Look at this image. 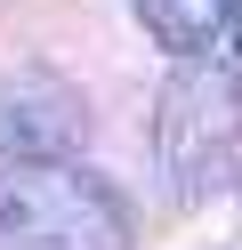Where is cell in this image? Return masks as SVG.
I'll use <instances>...</instances> for the list:
<instances>
[{
    "label": "cell",
    "mask_w": 242,
    "mask_h": 250,
    "mask_svg": "<svg viewBox=\"0 0 242 250\" xmlns=\"http://www.w3.org/2000/svg\"><path fill=\"white\" fill-rule=\"evenodd\" d=\"M154 169L177 210H202L242 186V73L226 57L170 65L154 97Z\"/></svg>",
    "instance_id": "obj_1"
},
{
    "label": "cell",
    "mask_w": 242,
    "mask_h": 250,
    "mask_svg": "<svg viewBox=\"0 0 242 250\" xmlns=\"http://www.w3.org/2000/svg\"><path fill=\"white\" fill-rule=\"evenodd\" d=\"M137 210L81 162H0V250H129Z\"/></svg>",
    "instance_id": "obj_2"
},
{
    "label": "cell",
    "mask_w": 242,
    "mask_h": 250,
    "mask_svg": "<svg viewBox=\"0 0 242 250\" xmlns=\"http://www.w3.org/2000/svg\"><path fill=\"white\" fill-rule=\"evenodd\" d=\"M89 137V105L65 73L24 65L0 81V162H73Z\"/></svg>",
    "instance_id": "obj_3"
},
{
    "label": "cell",
    "mask_w": 242,
    "mask_h": 250,
    "mask_svg": "<svg viewBox=\"0 0 242 250\" xmlns=\"http://www.w3.org/2000/svg\"><path fill=\"white\" fill-rule=\"evenodd\" d=\"M145 24V41L154 49H170L177 65L186 57H210L226 41V24H234V0H129Z\"/></svg>",
    "instance_id": "obj_4"
},
{
    "label": "cell",
    "mask_w": 242,
    "mask_h": 250,
    "mask_svg": "<svg viewBox=\"0 0 242 250\" xmlns=\"http://www.w3.org/2000/svg\"><path fill=\"white\" fill-rule=\"evenodd\" d=\"M226 41H234V73H242V0H234V24H226Z\"/></svg>",
    "instance_id": "obj_5"
}]
</instances>
